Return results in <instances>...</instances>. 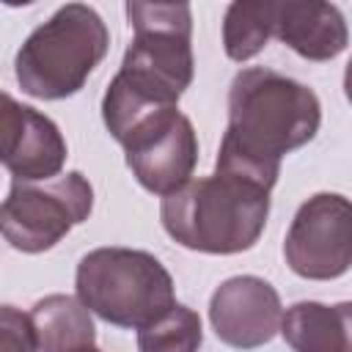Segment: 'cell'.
<instances>
[{
  "label": "cell",
  "instance_id": "obj_17",
  "mask_svg": "<svg viewBox=\"0 0 352 352\" xmlns=\"http://www.w3.org/2000/svg\"><path fill=\"white\" fill-rule=\"evenodd\" d=\"M338 308H341L344 322H346V352H352V300L338 302Z\"/></svg>",
  "mask_w": 352,
  "mask_h": 352
},
{
  "label": "cell",
  "instance_id": "obj_3",
  "mask_svg": "<svg viewBox=\"0 0 352 352\" xmlns=\"http://www.w3.org/2000/svg\"><path fill=\"white\" fill-rule=\"evenodd\" d=\"M270 217V190L214 170L192 179L160 204L165 234L187 250L231 256L250 250L264 234Z\"/></svg>",
  "mask_w": 352,
  "mask_h": 352
},
{
  "label": "cell",
  "instance_id": "obj_1",
  "mask_svg": "<svg viewBox=\"0 0 352 352\" xmlns=\"http://www.w3.org/2000/svg\"><path fill=\"white\" fill-rule=\"evenodd\" d=\"M322 126L319 96L275 69L248 66L228 88V124L214 170L275 187L280 160L316 138Z\"/></svg>",
  "mask_w": 352,
  "mask_h": 352
},
{
  "label": "cell",
  "instance_id": "obj_2",
  "mask_svg": "<svg viewBox=\"0 0 352 352\" xmlns=\"http://www.w3.org/2000/svg\"><path fill=\"white\" fill-rule=\"evenodd\" d=\"M135 30L121 69L102 96V121L124 143L143 121L176 110L192 82V8L187 3H126Z\"/></svg>",
  "mask_w": 352,
  "mask_h": 352
},
{
  "label": "cell",
  "instance_id": "obj_18",
  "mask_svg": "<svg viewBox=\"0 0 352 352\" xmlns=\"http://www.w3.org/2000/svg\"><path fill=\"white\" fill-rule=\"evenodd\" d=\"M344 94H346V99L352 104V58H349V63L344 69Z\"/></svg>",
  "mask_w": 352,
  "mask_h": 352
},
{
  "label": "cell",
  "instance_id": "obj_15",
  "mask_svg": "<svg viewBox=\"0 0 352 352\" xmlns=\"http://www.w3.org/2000/svg\"><path fill=\"white\" fill-rule=\"evenodd\" d=\"M201 344V316L182 302H176L154 324L138 330V352H198Z\"/></svg>",
  "mask_w": 352,
  "mask_h": 352
},
{
  "label": "cell",
  "instance_id": "obj_12",
  "mask_svg": "<svg viewBox=\"0 0 352 352\" xmlns=\"http://www.w3.org/2000/svg\"><path fill=\"white\" fill-rule=\"evenodd\" d=\"M30 319L38 352H88L96 346V327L80 297L47 294L33 305Z\"/></svg>",
  "mask_w": 352,
  "mask_h": 352
},
{
  "label": "cell",
  "instance_id": "obj_14",
  "mask_svg": "<svg viewBox=\"0 0 352 352\" xmlns=\"http://www.w3.org/2000/svg\"><path fill=\"white\" fill-rule=\"evenodd\" d=\"M272 0H234L223 16V50L231 60L245 63L256 58L275 36Z\"/></svg>",
  "mask_w": 352,
  "mask_h": 352
},
{
  "label": "cell",
  "instance_id": "obj_19",
  "mask_svg": "<svg viewBox=\"0 0 352 352\" xmlns=\"http://www.w3.org/2000/svg\"><path fill=\"white\" fill-rule=\"evenodd\" d=\"M88 352H102V349H96V346H94V349H88Z\"/></svg>",
  "mask_w": 352,
  "mask_h": 352
},
{
  "label": "cell",
  "instance_id": "obj_16",
  "mask_svg": "<svg viewBox=\"0 0 352 352\" xmlns=\"http://www.w3.org/2000/svg\"><path fill=\"white\" fill-rule=\"evenodd\" d=\"M0 352H38L30 314H22L14 305L0 308Z\"/></svg>",
  "mask_w": 352,
  "mask_h": 352
},
{
  "label": "cell",
  "instance_id": "obj_5",
  "mask_svg": "<svg viewBox=\"0 0 352 352\" xmlns=\"http://www.w3.org/2000/svg\"><path fill=\"white\" fill-rule=\"evenodd\" d=\"M82 305L102 322L124 330H143L176 305L173 278L165 264L135 248H96L74 272Z\"/></svg>",
  "mask_w": 352,
  "mask_h": 352
},
{
  "label": "cell",
  "instance_id": "obj_6",
  "mask_svg": "<svg viewBox=\"0 0 352 352\" xmlns=\"http://www.w3.org/2000/svg\"><path fill=\"white\" fill-rule=\"evenodd\" d=\"M94 209V187L80 170L52 182H11L0 209L6 242L22 253L55 248L74 226L85 223Z\"/></svg>",
  "mask_w": 352,
  "mask_h": 352
},
{
  "label": "cell",
  "instance_id": "obj_8",
  "mask_svg": "<svg viewBox=\"0 0 352 352\" xmlns=\"http://www.w3.org/2000/svg\"><path fill=\"white\" fill-rule=\"evenodd\" d=\"M126 165L138 184L160 198L192 182L198 165V138L192 121L176 110H165L143 121L124 143Z\"/></svg>",
  "mask_w": 352,
  "mask_h": 352
},
{
  "label": "cell",
  "instance_id": "obj_7",
  "mask_svg": "<svg viewBox=\"0 0 352 352\" xmlns=\"http://www.w3.org/2000/svg\"><path fill=\"white\" fill-rule=\"evenodd\" d=\"M289 270L308 280H333L352 267V201L316 192L300 204L283 239Z\"/></svg>",
  "mask_w": 352,
  "mask_h": 352
},
{
  "label": "cell",
  "instance_id": "obj_13",
  "mask_svg": "<svg viewBox=\"0 0 352 352\" xmlns=\"http://www.w3.org/2000/svg\"><path fill=\"white\" fill-rule=\"evenodd\" d=\"M280 336L292 352H346V322L338 302H294L283 314Z\"/></svg>",
  "mask_w": 352,
  "mask_h": 352
},
{
  "label": "cell",
  "instance_id": "obj_11",
  "mask_svg": "<svg viewBox=\"0 0 352 352\" xmlns=\"http://www.w3.org/2000/svg\"><path fill=\"white\" fill-rule=\"evenodd\" d=\"M275 38L305 60H333L349 44L338 6L324 0H286L275 6Z\"/></svg>",
  "mask_w": 352,
  "mask_h": 352
},
{
  "label": "cell",
  "instance_id": "obj_4",
  "mask_svg": "<svg viewBox=\"0 0 352 352\" xmlns=\"http://www.w3.org/2000/svg\"><path fill=\"white\" fill-rule=\"evenodd\" d=\"M107 47L110 30L99 11L66 3L22 41L14 60L16 82L22 94L44 102L74 96L104 60Z\"/></svg>",
  "mask_w": 352,
  "mask_h": 352
},
{
  "label": "cell",
  "instance_id": "obj_9",
  "mask_svg": "<svg viewBox=\"0 0 352 352\" xmlns=\"http://www.w3.org/2000/svg\"><path fill=\"white\" fill-rule=\"evenodd\" d=\"M214 336L231 349H256L280 333L283 305L275 286L258 275L226 278L209 300Z\"/></svg>",
  "mask_w": 352,
  "mask_h": 352
},
{
  "label": "cell",
  "instance_id": "obj_10",
  "mask_svg": "<svg viewBox=\"0 0 352 352\" xmlns=\"http://www.w3.org/2000/svg\"><path fill=\"white\" fill-rule=\"evenodd\" d=\"M3 165L14 182H52L60 176L69 146L58 124L30 104L3 94L0 107Z\"/></svg>",
  "mask_w": 352,
  "mask_h": 352
}]
</instances>
